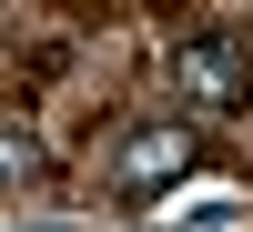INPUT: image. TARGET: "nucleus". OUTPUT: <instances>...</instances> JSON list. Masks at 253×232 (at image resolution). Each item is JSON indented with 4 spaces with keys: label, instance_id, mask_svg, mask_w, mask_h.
Listing matches in <instances>:
<instances>
[{
    "label": "nucleus",
    "instance_id": "f03ea898",
    "mask_svg": "<svg viewBox=\"0 0 253 232\" xmlns=\"http://www.w3.org/2000/svg\"><path fill=\"white\" fill-rule=\"evenodd\" d=\"M182 172H193V121H142L122 141V162H112V192L122 202H162Z\"/></svg>",
    "mask_w": 253,
    "mask_h": 232
},
{
    "label": "nucleus",
    "instance_id": "f257e3e1",
    "mask_svg": "<svg viewBox=\"0 0 253 232\" xmlns=\"http://www.w3.org/2000/svg\"><path fill=\"white\" fill-rule=\"evenodd\" d=\"M172 91H182V111H243V101H253V51L233 31L182 40V51H172Z\"/></svg>",
    "mask_w": 253,
    "mask_h": 232
},
{
    "label": "nucleus",
    "instance_id": "7ed1b4c3",
    "mask_svg": "<svg viewBox=\"0 0 253 232\" xmlns=\"http://www.w3.org/2000/svg\"><path fill=\"white\" fill-rule=\"evenodd\" d=\"M41 172H51L41 132H31V121H0V192H10V182H41Z\"/></svg>",
    "mask_w": 253,
    "mask_h": 232
}]
</instances>
